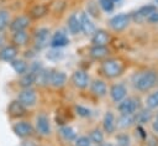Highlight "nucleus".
Masks as SVG:
<instances>
[{
    "label": "nucleus",
    "instance_id": "2eb2a0df",
    "mask_svg": "<svg viewBox=\"0 0 158 146\" xmlns=\"http://www.w3.org/2000/svg\"><path fill=\"white\" fill-rule=\"evenodd\" d=\"M16 48L12 47V46H7V47H4L1 51H0V59L1 61H5V62H11L15 59L16 57Z\"/></svg>",
    "mask_w": 158,
    "mask_h": 146
},
{
    "label": "nucleus",
    "instance_id": "ea45409f",
    "mask_svg": "<svg viewBox=\"0 0 158 146\" xmlns=\"http://www.w3.org/2000/svg\"><path fill=\"white\" fill-rule=\"evenodd\" d=\"M22 146H37V144L35 141H23Z\"/></svg>",
    "mask_w": 158,
    "mask_h": 146
},
{
    "label": "nucleus",
    "instance_id": "4c0bfd02",
    "mask_svg": "<svg viewBox=\"0 0 158 146\" xmlns=\"http://www.w3.org/2000/svg\"><path fill=\"white\" fill-rule=\"evenodd\" d=\"M75 109H77V113H78L80 116H84V118H85V116H90V110H89V109L83 108V106H80V105L77 106Z\"/></svg>",
    "mask_w": 158,
    "mask_h": 146
},
{
    "label": "nucleus",
    "instance_id": "aec40b11",
    "mask_svg": "<svg viewBox=\"0 0 158 146\" xmlns=\"http://www.w3.org/2000/svg\"><path fill=\"white\" fill-rule=\"evenodd\" d=\"M91 90L95 95L102 97L106 94V84L102 80H94L91 84Z\"/></svg>",
    "mask_w": 158,
    "mask_h": 146
},
{
    "label": "nucleus",
    "instance_id": "37998d69",
    "mask_svg": "<svg viewBox=\"0 0 158 146\" xmlns=\"http://www.w3.org/2000/svg\"><path fill=\"white\" fill-rule=\"evenodd\" d=\"M102 146H115V145H112V144H105V145H102Z\"/></svg>",
    "mask_w": 158,
    "mask_h": 146
},
{
    "label": "nucleus",
    "instance_id": "20e7f679",
    "mask_svg": "<svg viewBox=\"0 0 158 146\" xmlns=\"http://www.w3.org/2000/svg\"><path fill=\"white\" fill-rule=\"evenodd\" d=\"M128 22H130V15H127V14H118V15L114 16L110 20V26L115 31H122L123 28L127 27Z\"/></svg>",
    "mask_w": 158,
    "mask_h": 146
},
{
    "label": "nucleus",
    "instance_id": "2f4dec72",
    "mask_svg": "<svg viewBox=\"0 0 158 146\" xmlns=\"http://www.w3.org/2000/svg\"><path fill=\"white\" fill-rule=\"evenodd\" d=\"M89 139L95 144H101L102 140H104V135H102V132L100 130H93L90 132V137Z\"/></svg>",
    "mask_w": 158,
    "mask_h": 146
},
{
    "label": "nucleus",
    "instance_id": "c85d7f7f",
    "mask_svg": "<svg viewBox=\"0 0 158 146\" xmlns=\"http://www.w3.org/2000/svg\"><path fill=\"white\" fill-rule=\"evenodd\" d=\"M46 12H47V7H46L44 5H36V6L31 10L30 15H31V17H33V19H38V17H42Z\"/></svg>",
    "mask_w": 158,
    "mask_h": 146
},
{
    "label": "nucleus",
    "instance_id": "a19ab883",
    "mask_svg": "<svg viewBox=\"0 0 158 146\" xmlns=\"http://www.w3.org/2000/svg\"><path fill=\"white\" fill-rule=\"evenodd\" d=\"M152 127H153V130L158 134V116H157V120L153 122V125H152Z\"/></svg>",
    "mask_w": 158,
    "mask_h": 146
},
{
    "label": "nucleus",
    "instance_id": "a211bd4d",
    "mask_svg": "<svg viewBox=\"0 0 158 146\" xmlns=\"http://www.w3.org/2000/svg\"><path fill=\"white\" fill-rule=\"evenodd\" d=\"M115 127H116V124H115V116L111 111H107L104 116V129L106 132L111 134L115 131Z\"/></svg>",
    "mask_w": 158,
    "mask_h": 146
},
{
    "label": "nucleus",
    "instance_id": "4be33fe9",
    "mask_svg": "<svg viewBox=\"0 0 158 146\" xmlns=\"http://www.w3.org/2000/svg\"><path fill=\"white\" fill-rule=\"evenodd\" d=\"M133 122H135L133 114H122L117 120V126L118 127H128Z\"/></svg>",
    "mask_w": 158,
    "mask_h": 146
},
{
    "label": "nucleus",
    "instance_id": "7c9ffc66",
    "mask_svg": "<svg viewBox=\"0 0 158 146\" xmlns=\"http://www.w3.org/2000/svg\"><path fill=\"white\" fill-rule=\"evenodd\" d=\"M146 104L149 109H156L158 108V90L156 93H152L147 99H146Z\"/></svg>",
    "mask_w": 158,
    "mask_h": 146
},
{
    "label": "nucleus",
    "instance_id": "f257e3e1",
    "mask_svg": "<svg viewBox=\"0 0 158 146\" xmlns=\"http://www.w3.org/2000/svg\"><path fill=\"white\" fill-rule=\"evenodd\" d=\"M156 83H157V73L152 71H147V72H143L136 75L135 87L138 90H148L153 88Z\"/></svg>",
    "mask_w": 158,
    "mask_h": 146
},
{
    "label": "nucleus",
    "instance_id": "412c9836",
    "mask_svg": "<svg viewBox=\"0 0 158 146\" xmlns=\"http://www.w3.org/2000/svg\"><path fill=\"white\" fill-rule=\"evenodd\" d=\"M68 28L72 33H78L80 31V20L77 15H72L68 19Z\"/></svg>",
    "mask_w": 158,
    "mask_h": 146
},
{
    "label": "nucleus",
    "instance_id": "c756f323",
    "mask_svg": "<svg viewBox=\"0 0 158 146\" xmlns=\"http://www.w3.org/2000/svg\"><path fill=\"white\" fill-rule=\"evenodd\" d=\"M12 40H14V42L16 45H20V46L21 45H25L26 41H27V33L25 31H17V32L14 33Z\"/></svg>",
    "mask_w": 158,
    "mask_h": 146
},
{
    "label": "nucleus",
    "instance_id": "7ed1b4c3",
    "mask_svg": "<svg viewBox=\"0 0 158 146\" xmlns=\"http://www.w3.org/2000/svg\"><path fill=\"white\" fill-rule=\"evenodd\" d=\"M138 106H139L138 99H136V98H127V99H123L118 104V110H120L121 114H133L138 109Z\"/></svg>",
    "mask_w": 158,
    "mask_h": 146
},
{
    "label": "nucleus",
    "instance_id": "5701e85b",
    "mask_svg": "<svg viewBox=\"0 0 158 146\" xmlns=\"http://www.w3.org/2000/svg\"><path fill=\"white\" fill-rule=\"evenodd\" d=\"M106 54H107V48L105 46H94L90 49V56L96 59H100V58L105 57Z\"/></svg>",
    "mask_w": 158,
    "mask_h": 146
},
{
    "label": "nucleus",
    "instance_id": "ddd939ff",
    "mask_svg": "<svg viewBox=\"0 0 158 146\" xmlns=\"http://www.w3.org/2000/svg\"><path fill=\"white\" fill-rule=\"evenodd\" d=\"M9 114L14 118H19L25 114V106L19 101V100H14L10 103L9 105Z\"/></svg>",
    "mask_w": 158,
    "mask_h": 146
},
{
    "label": "nucleus",
    "instance_id": "72a5a7b5",
    "mask_svg": "<svg viewBox=\"0 0 158 146\" xmlns=\"http://www.w3.org/2000/svg\"><path fill=\"white\" fill-rule=\"evenodd\" d=\"M99 4L106 12H110L114 9V0H99Z\"/></svg>",
    "mask_w": 158,
    "mask_h": 146
},
{
    "label": "nucleus",
    "instance_id": "1a4fd4ad",
    "mask_svg": "<svg viewBox=\"0 0 158 146\" xmlns=\"http://www.w3.org/2000/svg\"><path fill=\"white\" fill-rule=\"evenodd\" d=\"M79 20H80V30L84 33L90 35V33L95 32V26H94L93 21L90 20V17L86 14H81L80 17H79Z\"/></svg>",
    "mask_w": 158,
    "mask_h": 146
},
{
    "label": "nucleus",
    "instance_id": "9b49d317",
    "mask_svg": "<svg viewBox=\"0 0 158 146\" xmlns=\"http://www.w3.org/2000/svg\"><path fill=\"white\" fill-rule=\"evenodd\" d=\"M14 132L20 137H25L32 132V126L28 122L21 121V122H17L16 125H14Z\"/></svg>",
    "mask_w": 158,
    "mask_h": 146
},
{
    "label": "nucleus",
    "instance_id": "f704fd0d",
    "mask_svg": "<svg viewBox=\"0 0 158 146\" xmlns=\"http://www.w3.org/2000/svg\"><path fill=\"white\" fill-rule=\"evenodd\" d=\"M62 57H63V53L60 51H58V49H52V51H49L47 53V58L48 59H52V61H58Z\"/></svg>",
    "mask_w": 158,
    "mask_h": 146
},
{
    "label": "nucleus",
    "instance_id": "393cba45",
    "mask_svg": "<svg viewBox=\"0 0 158 146\" xmlns=\"http://www.w3.org/2000/svg\"><path fill=\"white\" fill-rule=\"evenodd\" d=\"M33 83H36V74L32 73V72L26 73V74L21 78V80H20V84H21L22 87H25V88L31 87Z\"/></svg>",
    "mask_w": 158,
    "mask_h": 146
},
{
    "label": "nucleus",
    "instance_id": "6ab92c4d",
    "mask_svg": "<svg viewBox=\"0 0 158 146\" xmlns=\"http://www.w3.org/2000/svg\"><path fill=\"white\" fill-rule=\"evenodd\" d=\"M68 42H69V40H68V37L65 36V33H63V32H57V33L53 36V38H52V41H51V45H52L53 48H58V47L65 46Z\"/></svg>",
    "mask_w": 158,
    "mask_h": 146
},
{
    "label": "nucleus",
    "instance_id": "473e14b6",
    "mask_svg": "<svg viewBox=\"0 0 158 146\" xmlns=\"http://www.w3.org/2000/svg\"><path fill=\"white\" fill-rule=\"evenodd\" d=\"M9 24V14L5 10H0V31L4 30Z\"/></svg>",
    "mask_w": 158,
    "mask_h": 146
},
{
    "label": "nucleus",
    "instance_id": "6e6552de",
    "mask_svg": "<svg viewBox=\"0 0 158 146\" xmlns=\"http://www.w3.org/2000/svg\"><path fill=\"white\" fill-rule=\"evenodd\" d=\"M72 80H73V83H74L75 87L83 89V88H85V87L88 85L89 77L86 75L85 72H83V71H77V72L73 73V75H72Z\"/></svg>",
    "mask_w": 158,
    "mask_h": 146
},
{
    "label": "nucleus",
    "instance_id": "4468645a",
    "mask_svg": "<svg viewBox=\"0 0 158 146\" xmlns=\"http://www.w3.org/2000/svg\"><path fill=\"white\" fill-rule=\"evenodd\" d=\"M65 74L63 72H53L51 73V77H49V83L56 87V88H59V87H63L64 83H65Z\"/></svg>",
    "mask_w": 158,
    "mask_h": 146
},
{
    "label": "nucleus",
    "instance_id": "c03bdc74",
    "mask_svg": "<svg viewBox=\"0 0 158 146\" xmlns=\"http://www.w3.org/2000/svg\"><path fill=\"white\" fill-rule=\"evenodd\" d=\"M156 2H157V4H158V0H156Z\"/></svg>",
    "mask_w": 158,
    "mask_h": 146
},
{
    "label": "nucleus",
    "instance_id": "79ce46f5",
    "mask_svg": "<svg viewBox=\"0 0 158 146\" xmlns=\"http://www.w3.org/2000/svg\"><path fill=\"white\" fill-rule=\"evenodd\" d=\"M4 41H5V37H4V35H2V33H0V46L4 43Z\"/></svg>",
    "mask_w": 158,
    "mask_h": 146
},
{
    "label": "nucleus",
    "instance_id": "c9c22d12",
    "mask_svg": "<svg viewBox=\"0 0 158 146\" xmlns=\"http://www.w3.org/2000/svg\"><path fill=\"white\" fill-rule=\"evenodd\" d=\"M90 139L86 136H81L75 140V146H90Z\"/></svg>",
    "mask_w": 158,
    "mask_h": 146
},
{
    "label": "nucleus",
    "instance_id": "423d86ee",
    "mask_svg": "<svg viewBox=\"0 0 158 146\" xmlns=\"http://www.w3.org/2000/svg\"><path fill=\"white\" fill-rule=\"evenodd\" d=\"M156 10H157V9H156V6H153V5H144V6L139 7L137 11H135V12L132 14V19H133V21H136V22H142V21L147 20L148 16H149L152 12H154Z\"/></svg>",
    "mask_w": 158,
    "mask_h": 146
},
{
    "label": "nucleus",
    "instance_id": "e433bc0d",
    "mask_svg": "<svg viewBox=\"0 0 158 146\" xmlns=\"http://www.w3.org/2000/svg\"><path fill=\"white\" fill-rule=\"evenodd\" d=\"M117 142L120 146H128L130 145V139L127 135H120L117 136Z\"/></svg>",
    "mask_w": 158,
    "mask_h": 146
},
{
    "label": "nucleus",
    "instance_id": "58836bf2",
    "mask_svg": "<svg viewBox=\"0 0 158 146\" xmlns=\"http://www.w3.org/2000/svg\"><path fill=\"white\" fill-rule=\"evenodd\" d=\"M149 22H153V24H156V22H158V11L156 10L154 12H152L149 16H148V19H147Z\"/></svg>",
    "mask_w": 158,
    "mask_h": 146
},
{
    "label": "nucleus",
    "instance_id": "f03ea898",
    "mask_svg": "<svg viewBox=\"0 0 158 146\" xmlns=\"http://www.w3.org/2000/svg\"><path fill=\"white\" fill-rule=\"evenodd\" d=\"M101 69H102V73L109 77V78H114V77H117L121 74L122 72V63L117 59H107L102 63L101 66Z\"/></svg>",
    "mask_w": 158,
    "mask_h": 146
},
{
    "label": "nucleus",
    "instance_id": "b1692460",
    "mask_svg": "<svg viewBox=\"0 0 158 146\" xmlns=\"http://www.w3.org/2000/svg\"><path fill=\"white\" fill-rule=\"evenodd\" d=\"M49 77H51V72H48L46 69H41L36 74V82H38L41 85H46L49 83Z\"/></svg>",
    "mask_w": 158,
    "mask_h": 146
},
{
    "label": "nucleus",
    "instance_id": "f8f14e48",
    "mask_svg": "<svg viewBox=\"0 0 158 146\" xmlns=\"http://www.w3.org/2000/svg\"><path fill=\"white\" fill-rule=\"evenodd\" d=\"M28 22H30L28 17H26V16H20V17H16V19L11 22L10 28H11L14 32L23 31V30L28 26Z\"/></svg>",
    "mask_w": 158,
    "mask_h": 146
},
{
    "label": "nucleus",
    "instance_id": "cd10ccee",
    "mask_svg": "<svg viewBox=\"0 0 158 146\" xmlns=\"http://www.w3.org/2000/svg\"><path fill=\"white\" fill-rule=\"evenodd\" d=\"M60 135L65 139V140H74L75 139V136H77V134H75V131H74V129H72L70 126H63V127H60Z\"/></svg>",
    "mask_w": 158,
    "mask_h": 146
},
{
    "label": "nucleus",
    "instance_id": "dca6fc26",
    "mask_svg": "<svg viewBox=\"0 0 158 146\" xmlns=\"http://www.w3.org/2000/svg\"><path fill=\"white\" fill-rule=\"evenodd\" d=\"M109 41V36L105 31L99 30L94 32V36L91 38V42L94 43V46H105Z\"/></svg>",
    "mask_w": 158,
    "mask_h": 146
},
{
    "label": "nucleus",
    "instance_id": "39448f33",
    "mask_svg": "<svg viewBox=\"0 0 158 146\" xmlns=\"http://www.w3.org/2000/svg\"><path fill=\"white\" fill-rule=\"evenodd\" d=\"M37 100V95L36 92L33 89H25L19 94V101L23 105V106H32L36 104Z\"/></svg>",
    "mask_w": 158,
    "mask_h": 146
},
{
    "label": "nucleus",
    "instance_id": "0eeeda50",
    "mask_svg": "<svg viewBox=\"0 0 158 146\" xmlns=\"http://www.w3.org/2000/svg\"><path fill=\"white\" fill-rule=\"evenodd\" d=\"M126 93H127V90H126L123 84H115L110 89V95H111L112 100L116 101V103L122 101L126 97Z\"/></svg>",
    "mask_w": 158,
    "mask_h": 146
},
{
    "label": "nucleus",
    "instance_id": "f3484780",
    "mask_svg": "<svg viewBox=\"0 0 158 146\" xmlns=\"http://www.w3.org/2000/svg\"><path fill=\"white\" fill-rule=\"evenodd\" d=\"M37 130L42 135H48L49 134L51 127H49V121H48L46 115H40L37 118Z\"/></svg>",
    "mask_w": 158,
    "mask_h": 146
},
{
    "label": "nucleus",
    "instance_id": "bb28decb",
    "mask_svg": "<svg viewBox=\"0 0 158 146\" xmlns=\"http://www.w3.org/2000/svg\"><path fill=\"white\" fill-rule=\"evenodd\" d=\"M11 66H12L14 71H15L16 73H19V74L25 73L26 69H27L26 63H25L23 61H21V59H14V61H11Z\"/></svg>",
    "mask_w": 158,
    "mask_h": 146
},
{
    "label": "nucleus",
    "instance_id": "9d476101",
    "mask_svg": "<svg viewBox=\"0 0 158 146\" xmlns=\"http://www.w3.org/2000/svg\"><path fill=\"white\" fill-rule=\"evenodd\" d=\"M48 37H49V32L47 28H40L37 32H36V46L37 48H43L47 46L48 43Z\"/></svg>",
    "mask_w": 158,
    "mask_h": 146
},
{
    "label": "nucleus",
    "instance_id": "a878e982",
    "mask_svg": "<svg viewBox=\"0 0 158 146\" xmlns=\"http://www.w3.org/2000/svg\"><path fill=\"white\" fill-rule=\"evenodd\" d=\"M133 118H135V121H137L139 124H144V122H147V121L151 120L152 114H151L149 110H142V111L137 113V115L133 116Z\"/></svg>",
    "mask_w": 158,
    "mask_h": 146
}]
</instances>
